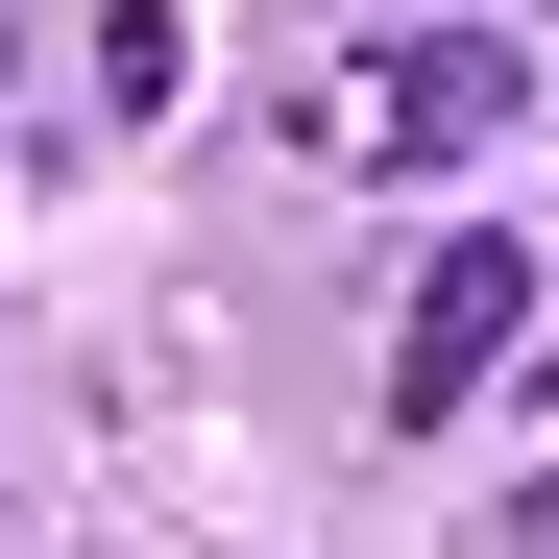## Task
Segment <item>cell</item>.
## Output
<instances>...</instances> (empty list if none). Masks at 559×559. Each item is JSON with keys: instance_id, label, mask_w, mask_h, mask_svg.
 <instances>
[{"instance_id": "2", "label": "cell", "mask_w": 559, "mask_h": 559, "mask_svg": "<svg viewBox=\"0 0 559 559\" xmlns=\"http://www.w3.org/2000/svg\"><path fill=\"white\" fill-rule=\"evenodd\" d=\"M511 317H535V243H438V267H414V317H390V414L438 438V414L511 365Z\"/></svg>"}, {"instance_id": "1", "label": "cell", "mask_w": 559, "mask_h": 559, "mask_svg": "<svg viewBox=\"0 0 559 559\" xmlns=\"http://www.w3.org/2000/svg\"><path fill=\"white\" fill-rule=\"evenodd\" d=\"M511 122H535V49L511 25H438V49L365 73V146H390V170H462V146H511Z\"/></svg>"}, {"instance_id": "3", "label": "cell", "mask_w": 559, "mask_h": 559, "mask_svg": "<svg viewBox=\"0 0 559 559\" xmlns=\"http://www.w3.org/2000/svg\"><path fill=\"white\" fill-rule=\"evenodd\" d=\"M511 559H559V487H511Z\"/></svg>"}]
</instances>
